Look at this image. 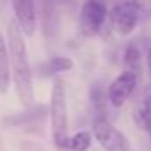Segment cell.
<instances>
[{
    "label": "cell",
    "instance_id": "cell-1",
    "mask_svg": "<svg viewBox=\"0 0 151 151\" xmlns=\"http://www.w3.org/2000/svg\"><path fill=\"white\" fill-rule=\"evenodd\" d=\"M7 48H9V62H11V75L14 80L18 100L30 107L34 101V86H32V69L29 64L27 45L23 39V30L16 20L7 23Z\"/></svg>",
    "mask_w": 151,
    "mask_h": 151
},
{
    "label": "cell",
    "instance_id": "cell-2",
    "mask_svg": "<svg viewBox=\"0 0 151 151\" xmlns=\"http://www.w3.org/2000/svg\"><path fill=\"white\" fill-rule=\"evenodd\" d=\"M50 123H52V137L59 149H68V103H66V89L60 78L53 80L52 100H50Z\"/></svg>",
    "mask_w": 151,
    "mask_h": 151
},
{
    "label": "cell",
    "instance_id": "cell-3",
    "mask_svg": "<svg viewBox=\"0 0 151 151\" xmlns=\"http://www.w3.org/2000/svg\"><path fill=\"white\" fill-rule=\"evenodd\" d=\"M109 9L103 0H86L80 9V30L84 36H96L103 30Z\"/></svg>",
    "mask_w": 151,
    "mask_h": 151
},
{
    "label": "cell",
    "instance_id": "cell-4",
    "mask_svg": "<svg viewBox=\"0 0 151 151\" xmlns=\"http://www.w3.org/2000/svg\"><path fill=\"white\" fill-rule=\"evenodd\" d=\"M93 135L105 151H128L126 137L105 117H96L93 123Z\"/></svg>",
    "mask_w": 151,
    "mask_h": 151
},
{
    "label": "cell",
    "instance_id": "cell-5",
    "mask_svg": "<svg viewBox=\"0 0 151 151\" xmlns=\"http://www.w3.org/2000/svg\"><path fill=\"white\" fill-rule=\"evenodd\" d=\"M140 6L137 0H121L116 4L110 18H112V25L116 27V30L123 36L130 34L135 30L139 20H140Z\"/></svg>",
    "mask_w": 151,
    "mask_h": 151
},
{
    "label": "cell",
    "instance_id": "cell-6",
    "mask_svg": "<svg viewBox=\"0 0 151 151\" xmlns=\"http://www.w3.org/2000/svg\"><path fill=\"white\" fill-rule=\"evenodd\" d=\"M137 84H139V77L135 73L132 71H123L121 75H117V77L110 82L109 86V101L112 107H121L126 103V100L133 94V91L137 89Z\"/></svg>",
    "mask_w": 151,
    "mask_h": 151
},
{
    "label": "cell",
    "instance_id": "cell-7",
    "mask_svg": "<svg viewBox=\"0 0 151 151\" xmlns=\"http://www.w3.org/2000/svg\"><path fill=\"white\" fill-rule=\"evenodd\" d=\"M13 11L23 34L32 36L36 30V2L34 0H11Z\"/></svg>",
    "mask_w": 151,
    "mask_h": 151
},
{
    "label": "cell",
    "instance_id": "cell-8",
    "mask_svg": "<svg viewBox=\"0 0 151 151\" xmlns=\"http://www.w3.org/2000/svg\"><path fill=\"white\" fill-rule=\"evenodd\" d=\"M60 0H39L41 6V20H43V30L46 39H53L59 29V14L57 6Z\"/></svg>",
    "mask_w": 151,
    "mask_h": 151
},
{
    "label": "cell",
    "instance_id": "cell-9",
    "mask_svg": "<svg viewBox=\"0 0 151 151\" xmlns=\"http://www.w3.org/2000/svg\"><path fill=\"white\" fill-rule=\"evenodd\" d=\"M11 80V62H9V48L6 46L4 36L0 32V93H7Z\"/></svg>",
    "mask_w": 151,
    "mask_h": 151
},
{
    "label": "cell",
    "instance_id": "cell-10",
    "mask_svg": "<svg viewBox=\"0 0 151 151\" xmlns=\"http://www.w3.org/2000/svg\"><path fill=\"white\" fill-rule=\"evenodd\" d=\"M135 123L147 133L149 142H151V94H146L140 107L137 109V112L133 114Z\"/></svg>",
    "mask_w": 151,
    "mask_h": 151
},
{
    "label": "cell",
    "instance_id": "cell-11",
    "mask_svg": "<svg viewBox=\"0 0 151 151\" xmlns=\"http://www.w3.org/2000/svg\"><path fill=\"white\" fill-rule=\"evenodd\" d=\"M73 68V60L69 57H52L48 62H45L41 66L43 75H55L60 71H68Z\"/></svg>",
    "mask_w": 151,
    "mask_h": 151
},
{
    "label": "cell",
    "instance_id": "cell-12",
    "mask_svg": "<svg viewBox=\"0 0 151 151\" xmlns=\"http://www.w3.org/2000/svg\"><path fill=\"white\" fill-rule=\"evenodd\" d=\"M124 68H126V71H132L139 77V73H140V52L135 45H130L124 52Z\"/></svg>",
    "mask_w": 151,
    "mask_h": 151
},
{
    "label": "cell",
    "instance_id": "cell-13",
    "mask_svg": "<svg viewBox=\"0 0 151 151\" xmlns=\"http://www.w3.org/2000/svg\"><path fill=\"white\" fill-rule=\"evenodd\" d=\"M107 100H109V94L103 91V87H101L100 84H96L94 87H91V103H93V107L100 112L98 117H103L105 107H107Z\"/></svg>",
    "mask_w": 151,
    "mask_h": 151
},
{
    "label": "cell",
    "instance_id": "cell-14",
    "mask_svg": "<svg viewBox=\"0 0 151 151\" xmlns=\"http://www.w3.org/2000/svg\"><path fill=\"white\" fill-rule=\"evenodd\" d=\"M91 133L89 132H78L68 140V149L71 151H87L91 147Z\"/></svg>",
    "mask_w": 151,
    "mask_h": 151
},
{
    "label": "cell",
    "instance_id": "cell-15",
    "mask_svg": "<svg viewBox=\"0 0 151 151\" xmlns=\"http://www.w3.org/2000/svg\"><path fill=\"white\" fill-rule=\"evenodd\" d=\"M147 73H149V82H151V48L147 52Z\"/></svg>",
    "mask_w": 151,
    "mask_h": 151
}]
</instances>
